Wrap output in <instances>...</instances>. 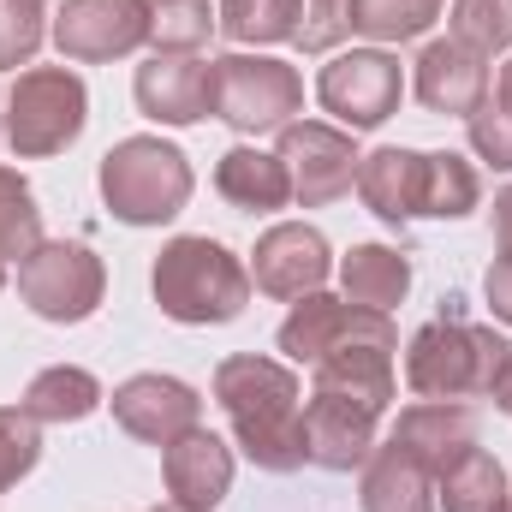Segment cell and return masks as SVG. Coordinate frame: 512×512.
Masks as SVG:
<instances>
[{
  "mask_svg": "<svg viewBox=\"0 0 512 512\" xmlns=\"http://www.w3.org/2000/svg\"><path fill=\"white\" fill-rule=\"evenodd\" d=\"M340 286H346L352 304L387 316L405 298V286H411V262L393 251V245H352V256L340 262Z\"/></svg>",
  "mask_w": 512,
  "mask_h": 512,
  "instance_id": "23",
  "label": "cell"
},
{
  "mask_svg": "<svg viewBox=\"0 0 512 512\" xmlns=\"http://www.w3.org/2000/svg\"><path fill=\"white\" fill-rule=\"evenodd\" d=\"M364 512H435V477L387 441L364 459Z\"/></svg>",
  "mask_w": 512,
  "mask_h": 512,
  "instance_id": "21",
  "label": "cell"
},
{
  "mask_svg": "<svg viewBox=\"0 0 512 512\" xmlns=\"http://www.w3.org/2000/svg\"><path fill=\"white\" fill-rule=\"evenodd\" d=\"M131 96L161 126H197L215 114V66L197 54H149L131 78Z\"/></svg>",
  "mask_w": 512,
  "mask_h": 512,
  "instance_id": "12",
  "label": "cell"
},
{
  "mask_svg": "<svg viewBox=\"0 0 512 512\" xmlns=\"http://www.w3.org/2000/svg\"><path fill=\"white\" fill-rule=\"evenodd\" d=\"M161 471H167V495H173L179 507L215 512L227 501V489H233V447H227L215 429L197 423V429H185V435L167 447Z\"/></svg>",
  "mask_w": 512,
  "mask_h": 512,
  "instance_id": "17",
  "label": "cell"
},
{
  "mask_svg": "<svg viewBox=\"0 0 512 512\" xmlns=\"http://www.w3.org/2000/svg\"><path fill=\"white\" fill-rule=\"evenodd\" d=\"M441 18V0H352V30L370 42H411Z\"/></svg>",
  "mask_w": 512,
  "mask_h": 512,
  "instance_id": "28",
  "label": "cell"
},
{
  "mask_svg": "<svg viewBox=\"0 0 512 512\" xmlns=\"http://www.w3.org/2000/svg\"><path fill=\"white\" fill-rule=\"evenodd\" d=\"M376 423H382V411L316 387L310 405H304L310 465H322V471H352V465H364V459L376 453Z\"/></svg>",
  "mask_w": 512,
  "mask_h": 512,
  "instance_id": "15",
  "label": "cell"
},
{
  "mask_svg": "<svg viewBox=\"0 0 512 512\" xmlns=\"http://www.w3.org/2000/svg\"><path fill=\"white\" fill-rule=\"evenodd\" d=\"M477 197H483V179H477V167L465 155H453V149L423 155V203H417V215L459 221V215L477 209Z\"/></svg>",
  "mask_w": 512,
  "mask_h": 512,
  "instance_id": "26",
  "label": "cell"
},
{
  "mask_svg": "<svg viewBox=\"0 0 512 512\" xmlns=\"http://www.w3.org/2000/svg\"><path fill=\"white\" fill-rule=\"evenodd\" d=\"M36 245H42V209L30 185L12 167H0V262H24Z\"/></svg>",
  "mask_w": 512,
  "mask_h": 512,
  "instance_id": "29",
  "label": "cell"
},
{
  "mask_svg": "<svg viewBox=\"0 0 512 512\" xmlns=\"http://www.w3.org/2000/svg\"><path fill=\"white\" fill-rule=\"evenodd\" d=\"M352 36V0H298V30L292 42L304 54H328Z\"/></svg>",
  "mask_w": 512,
  "mask_h": 512,
  "instance_id": "34",
  "label": "cell"
},
{
  "mask_svg": "<svg viewBox=\"0 0 512 512\" xmlns=\"http://www.w3.org/2000/svg\"><path fill=\"white\" fill-rule=\"evenodd\" d=\"M393 352L399 346H376V340H358V346H340L328 352L316 370V387L322 393H340V399H358L370 411H387L393 405Z\"/></svg>",
  "mask_w": 512,
  "mask_h": 512,
  "instance_id": "20",
  "label": "cell"
},
{
  "mask_svg": "<svg viewBox=\"0 0 512 512\" xmlns=\"http://www.w3.org/2000/svg\"><path fill=\"white\" fill-rule=\"evenodd\" d=\"M316 96H322V108L340 126L376 131L399 108V60L382 54V48H352V54H340V60L322 66Z\"/></svg>",
  "mask_w": 512,
  "mask_h": 512,
  "instance_id": "10",
  "label": "cell"
},
{
  "mask_svg": "<svg viewBox=\"0 0 512 512\" xmlns=\"http://www.w3.org/2000/svg\"><path fill=\"white\" fill-rule=\"evenodd\" d=\"M215 191H221L233 209H256V215H262V209H280V203L292 197V179H286L280 155L239 143V149L221 155V167H215Z\"/></svg>",
  "mask_w": 512,
  "mask_h": 512,
  "instance_id": "22",
  "label": "cell"
},
{
  "mask_svg": "<svg viewBox=\"0 0 512 512\" xmlns=\"http://www.w3.org/2000/svg\"><path fill=\"white\" fill-rule=\"evenodd\" d=\"M143 18H149L155 54H191V48H203L209 30L221 24L209 0H143Z\"/></svg>",
  "mask_w": 512,
  "mask_h": 512,
  "instance_id": "27",
  "label": "cell"
},
{
  "mask_svg": "<svg viewBox=\"0 0 512 512\" xmlns=\"http://www.w3.org/2000/svg\"><path fill=\"white\" fill-rule=\"evenodd\" d=\"M18 292L24 304L42 316V322H90L102 292H108V268L90 245H72V239H54V245H36L18 268Z\"/></svg>",
  "mask_w": 512,
  "mask_h": 512,
  "instance_id": "7",
  "label": "cell"
},
{
  "mask_svg": "<svg viewBox=\"0 0 512 512\" xmlns=\"http://www.w3.org/2000/svg\"><path fill=\"white\" fill-rule=\"evenodd\" d=\"M471 149L489 161V167H507L512 173V114L501 102H483L471 114Z\"/></svg>",
  "mask_w": 512,
  "mask_h": 512,
  "instance_id": "35",
  "label": "cell"
},
{
  "mask_svg": "<svg viewBox=\"0 0 512 512\" xmlns=\"http://www.w3.org/2000/svg\"><path fill=\"white\" fill-rule=\"evenodd\" d=\"M304 108V78L268 54H221L215 60V114L233 131H280Z\"/></svg>",
  "mask_w": 512,
  "mask_h": 512,
  "instance_id": "6",
  "label": "cell"
},
{
  "mask_svg": "<svg viewBox=\"0 0 512 512\" xmlns=\"http://www.w3.org/2000/svg\"><path fill=\"white\" fill-rule=\"evenodd\" d=\"M42 459V435H36V417L24 405H0V495L30 477Z\"/></svg>",
  "mask_w": 512,
  "mask_h": 512,
  "instance_id": "32",
  "label": "cell"
},
{
  "mask_svg": "<svg viewBox=\"0 0 512 512\" xmlns=\"http://www.w3.org/2000/svg\"><path fill=\"white\" fill-rule=\"evenodd\" d=\"M358 340H376V346H399L393 322L382 310H364L352 298H328V292H310L292 304V316L280 322V352L292 364H322L328 352L340 346H358Z\"/></svg>",
  "mask_w": 512,
  "mask_h": 512,
  "instance_id": "9",
  "label": "cell"
},
{
  "mask_svg": "<svg viewBox=\"0 0 512 512\" xmlns=\"http://www.w3.org/2000/svg\"><path fill=\"white\" fill-rule=\"evenodd\" d=\"M512 346L483 328V322H465V316H435L411 334L405 346V387L417 399H489L501 370H507Z\"/></svg>",
  "mask_w": 512,
  "mask_h": 512,
  "instance_id": "2",
  "label": "cell"
},
{
  "mask_svg": "<svg viewBox=\"0 0 512 512\" xmlns=\"http://www.w3.org/2000/svg\"><path fill=\"white\" fill-rule=\"evenodd\" d=\"M435 501L447 512H512V489H507V471L495 453L471 447L441 483H435Z\"/></svg>",
  "mask_w": 512,
  "mask_h": 512,
  "instance_id": "24",
  "label": "cell"
},
{
  "mask_svg": "<svg viewBox=\"0 0 512 512\" xmlns=\"http://www.w3.org/2000/svg\"><path fill=\"white\" fill-rule=\"evenodd\" d=\"M387 441H399V447L441 483V477L477 447V417H471L465 405H453V399H423V405L399 411V423H393Z\"/></svg>",
  "mask_w": 512,
  "mask_h": 512,
  "instance_id": "16",
  "label": "cell"
},
{
  "mask_svg": "<svg viewBox=\"0 0 512 512\" xmlns=\"http://www.w3.org/2000/svg\"><path fill=\"white\" fill-rule=\"evenodd\" d=\"M197 417H203V399L173 376H131L114 387V423L149 447H173L185 429H197Z\"/></svg>",
  "mask_w": 512,
  "mask_h": 512,
  "instance_id": "14",
  "label": "cell"
},
{
  "mask_svg": "<svg viewBox=\"0 0 512 512\" xmlns=\"http://www.w3.org/2000/svg\"><path fill=\"white\" fill-rule=\"evenodd\" d=\"M149 286H155L161 316H173V322H185V328L233 322V316H245V304H251V274H245V262L227 251V245L197 239V233L161 245Z\"/></svg>",
  "mask_w": 512,
  "mask_h": 512,
  "instance_id": "3",
  "label": "cell"
},
{
  "mask_svg": "<svg viewBox=\"0 0 512 512\" xmlns=\"http://www.w3.org/2000/svg\"><path fill=\"white\" fill-rule=\"evenodd\" d=\"M280 167L292 179V197L304 209H322V203H340L352 185H358V149L340 126H316V120H292L280 126Z\"/></svg>",
  "mask_w": 512,
  "mask_h": 512,
  "instance_id": "8",
  "label": "cell"
},
{
  "mask_svg": "<svg viewBox=\"0 0 512 512\" xmlns=\"http://www.w3.org/2000/svg\"><path fill=\"white\" fill-rule=\"evenodd\" d=\"M90 120V90L78 72L66 66H30L18 72L12 96H6V143L24 161L60 155L66 143H78V131Z\"/></svg>",
  "mask_w": 512,
  "mask_h": 512,
  "instance_id": "5",
  "label": "cell"
},
{
  "mask_svg": "<svg viewBox=\"0 0 512 512\" xmlns=\"http://www.w3.org/2000/svg\"><path fill=\"white\" fill-rule=\"evenodd\" d=\"M334 256H328V239L304 221H280L256 239V256H251V274H256V292L268 298H310L322 292Z\"/></svg>",
  "mask_w": 512,
  "mask_h": 512,
  "instance_id": "13",
  "label": "cell"
},
{
  "mask_svg": "<svg viewBox=\"0 0 512 512\" xmlns=\"http://www.w3.org/2000/svg\"><path fill=\"white\" fill-rule=\"evenodd\" d=\"M483 292H489V310H495V322H507V328H512V256L489 262V274H483Z\"/></svg>",
  "mask_w": 512,
  "mask_h": 512,
  "instance_id": "36",
  "label": "cell"
},
{
  "mask_svg": "<svg viewBox=\"0 0 512 512\" xmlns=\"http://www.w3.org/2000/svg\"><path fill=\"white\" fill-rule=\"evenodd\" d=\"M42 0H0V72L6 66H30L48 24H42Z\"/></svg>",
  "mask_w": 512,
  "mask_h": 512,
  "instance_id": "33",
  "label": "cell"
},
{
  "mask_svg": "<svg viewBox=\"0 0 512 512\" xmlns=\"http://www.w3.org/2000/svg\"><path fill=\"white\" fill-rule=\"evenodd\" d=\"M453 42L477 48L483 60L512 48V0H453Z\"/></svg>",
  "mask_w": 512,
  "mask_h": 512,
  "instance_id": "31",
  "label": "cell"
},
{
  "mask_svg": "<svg viewBox=\"0 0 512 512\" xmlns=\"http://www.w3.org/2000/svg\"><path fill=\"white\" fill-rule=\"evenodd\" d=\"M96 405H102V382L78 364H54L24 387V411L36 423H84Z\"/></svg>",
  "mask_w": 512,
  "mask_h": 512,
  "instance_id": "25",
  "label": "cell"
},
{
  "mask_svg": "<svg viewBox=\"0 0 512 512\" xmlns=\"http://www.w3.org/2000/svg\"><path fill=\"white\" fill-rule=\"evenodd\" d=\"M221 30L233 42H286L298 30V0H221Z\"/></svg>",
  "mask_w": 512,
  "mask_h": 512,
  "instance_id": "30",
  "label": "cell"
},
{
  "mask_svg": "<svg viewBox=\"0 0 512 512\" xmlns=\"http://www.w3.org/2000/svg\"><path fill=\"white\" fill-rule=\"evenodd\" d=\"M149 512H191V507H179V501H167V507H149Z\"/></svg>",
  "mask_w": 512,
  "mask_h": 512,
  "instance_id": "40",
  "label": "cell"
},
{
  "mask_svg": "<svg viewBox=\"0 0 512 512\" xmlns=\"http://www.w3.org/2000/svg\"><path fill=\"white\" fill-rule=\"evenodd\" d=\"M495 102H501V108L512 114V60L501 66V90H495Z\"/></svg>",
  "mask_w": 512,
  "mask_h": 512,
  "instance_id": "39",
  "label": "cell"
},
{
  "mask_svg": "<svg viewBox=\"0 0 512 512\" xmlns=\"http://www.w3.org/2000/svg\"><path fill=\"white\" fill-rule=\"evenodd\" d=\"M215 399L233 417V435L245 447L256 471L292 477L310 465V441H304V411H298V376L274 358H221L215 370Z\"/></svg>",
  "mask_w": 512,
  "mask_h": 512,
  "instance_id": "1",
  "label": "cell"
},
{
  "mask_svg": "<svg viewBox=\"0 0 512 512\" xmlns=\"http://www.w3.org/2000/svg\"><path fill=\"white\" fill-rule=\"evenodd\" d=\"M495 245H501V256H512V185L495 197Z\"/></svg>",
  "mask_w": 512,
  "mask_h": 512,
  "instance_id": "37",
  "label": "cell"
},
{
  "mask_svg": "<svg viewBox=\"0 0 512 512\" xmlns=\"http://www.w3.org/2000/svg\"><path fill=\"white\" fill-rule=\"evenodd\" d=\"M417 102L429 108V114H477L483 102H489V66H483V54L477 48H465V42H429L423 54H417Z\"/></svg>",
  "mask_w": 512,
  "mask_h": 512,
  "instance_id": "18",
  "label": "cell"
},
{
  "mask_svg": "<svg viewBox=\"0 0 512 512\" xmlns=\"http://www.w3.org/2000/svg\"><path fill=\"white\" fill-rule=\"evenodd\" d=\"M0 286H6V274H0Z\"/></svg>",
  "mask_w": 512,
  "mask_h": 512,
  "instance_id": "41",
  "label": "cell"
},
{
  "mask_svg": "<svg viewBox=\"0 0 512 512\" xmlns=\"http://www.w3.org/2000/svg\"><path fill=\"white\" fill-rule=\"evenodd\" d=\"M489 399H495V405L512 417V358H507V370H501V382H495V393H489Z\"/></svg>",
  "mask_w": 512,
  "mask_h": 512,
  "instance_id": "38",
  "label": "cell"
},
{
  "mask_svg": "<svg viewBox=\"0 0 512 512\" xmlns=\"http://www.w3.org/2000/svg\"><path fill=\"white\" fill-rule=\"evenodd\" d=\"M358 197L370 203V215H382L387 227L417 221V203H423V155L417 149H399V143L364 155L358 161Z\"/></svg>",
  "mask_w": 512,
  "mask_h": 512,
  "instance_id": "19",
  "label": "cell"
},
{
  "mask_svg": "<svg viewBox=\"0 0 512 512\" xmlns=\"http://www.w3.org/2000/svg\"><path fill=\"white\" fill-rule=\"evenodd\" d=\"M102 203L126 227H161L191 203V161L161 137H126L102 155Z\"/></svg>",
  "mask_w": 512,
  "mask_h": 512,
  "instance_id": "4",
  "label": "cell"
},
{
  "mask_svg": "<svg viewBox=\"0 0 512 512\" xmlns=\"http://www.w3.org/2000/svg\"><path fill=\"white\" fill-rule=\"evenodd\" d=\"M54 42L66 60H120L131 48L149 42V18H143V0H66L54 12Z\"/></svg>",
  "mask_w": 512,
  "mask_h": 512,
  "instance_id": "11",
  "label": "cell"
}]
</instances>
